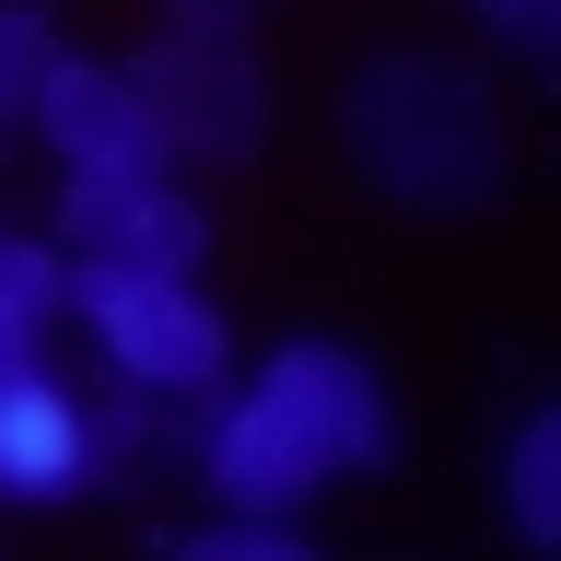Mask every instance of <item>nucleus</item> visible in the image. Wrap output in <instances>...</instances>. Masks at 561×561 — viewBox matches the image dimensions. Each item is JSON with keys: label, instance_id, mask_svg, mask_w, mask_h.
<instances>
[{"label": "nucleus", "instance_id": "f257e3e1", "mask_svg": "<svg viewBox=\"0 0 561 561\" xmlns=\"http://www.w3.org/2000/svg\"><path fill=\"white\" fill-rule=\"evenodd\" d=\"M175 445L222 515H305L316 491L398 468V398L351 340H280L245 386L187 398Z\"/></svg>", "mask_w": 561, "mask_h": 561}, {"label": "nucleus", "instance_id": "f03ea898", "mask_svg": "<svg viewBox=\"0 0 561 561\" xmlns=\"http://www.w3.org/2000/svg\"><path fill=\"white\" fill-rule=\"evenodd\" d=\"M340 140H351V164L375 175V199H398V210L456 222V210L503 199V105L456 59H433V47H386V59L351 70Z\"/></svg>", "mask_w": 561, "mask_h": 561}, {"label": "nucleus", "instance_id": "7ed1b4c3", "mask_svg": "<svg viewBox=\"0 0 561 561\" xmlns=\"http://www.w3.org/2000/svg\"><path fill=\"white\" fill-rule=\"evenodd\" d=\"M70 316L94 328L105 375L140 386V398H210V386L234 375V328L222 305L199 293V270H117V257H70Z\"/></svg>", "mask_w": 561, "mask_h": 561}, {"label": "nucleus", "instance_id": "20e7f679", "mask_svg": "<svg viewBox=\"0 0 561 561\" xmlns=\"http://www.w3.org/2000/svg\"><path fill=\"white\" fill-rule=\"evenodd\" d=\"M152 105V129H164L175 164H245L257 140H270V70L245 35H152L140 59H117Z\"/></svg>", "mask_w": 561, "mask_h": 561}, {"label": "nucleus", "instance_id": "39448f33", "mask_svg": "<svg viewBox=\"0 0 561 561\" xmlns=\"http://www.w3.org/2000/svg\"><path fill=\"white\" fill-rule=\"evenodd\" d=\"M24 117L47 129V152H59L70 175H175V152H164V129H152L140 82L105 70V59H47Z\"/></svg>", "mask_w": 561, "mask_h": 561}, {"label": "nucleus", "instance_id": "423d86ee", "mask_svg": "<svg viewBox=\"0 0 561 561\" xmlns=\"http://www.w3.org/2000/svg\"><path fill=\"white\" fill-rule=\"evenodd\" d=\"M94 468V398L47 363H0V503H82Z\"/></svg>", "mask_w": 561, "mask_h": 561}, {"label": "nucleus", "instance_id": "0eeeda50", "mask_svg": "<svg viewBox=\"0 0 561 561\" xmlns=\"http://www.w3.org/2000/svg\"><path fill=\"white\" fill-rule=\"evenodd\" d=\"M59 245L70 257H117V270H199L210 222L175 175H70L59 187Z\"/></svg>", "mask_w": 561, "mask_h": 561}, {"label": "nucleus", "instance_id": "6e6552de", "mask_svg": "<svg viewBox=\"0 0 561 561\" xmlns=\"http://www.w3.org/2000/svg\"><path fill=\"white\" fill-rule=\"evenodd\" d=\"M59 316H70V257L0 222V363H47Z\"/></svg>", "mask_w": 561, "mask_h": 561}, {"label": "nucleus", "instance_id": "1a4fd4ad", "mask_svg": "<svg viewBox=\"0 0 561 561\" xmlns=\"http://www.w3.org/2000/svg\"><path fill=\"white\" fill-rule=\"evenodd\" d=\"M503 515H515L526 550L561 538V410H526L515 445H503Z\"/></svg>", "mask_w": 561, "mask_h": 561}, {"label": "nucleus", "instance_id": "9d476101", "mask_svg": "<svg viewBox=\"0 0 561 561\" xmlns=\"http://www.w3.org/2000/svg\"><path fill=\"white\" fill-rule=\"evenodd\" d=\"M59 59V35H47V12L35 0H0V140L24 129V105H35V70Z\"/></svg>", "mask_w": 561, "mask_h": 561}, {"label": "nucleus", "instance_id": "9b49d317", "mask_svg": "<svg viewBox=\"0 0 561 561\" xmlns=\"http://www.w3.org/2000/svg\"><path fill=\"white\" fill-rule=\"evenodd\" d=\"M187 561H305L293 515H222V526H187Z\"/></svg>", "mask_w": 561, "mask_h": 561}, {"label": "nucleus", "instance_id": "f8f14e48", "mask_svg": "<svg viewBox=\"0 0 561 561\" xmlns=\"http://www.w3.org/2000/svg\"><path fill=\"white\" fill-rule=\"evenodd\" d=\"M480 24L515 47V59H561V0H480Z\"/></svg>", "mask_w": 561, "mask_h": 561}, {"label": "nucleus", "instance_id": "ddd939ff", "mask_svg": "<svg viewBox=\"0 0 561 561\" xmlns=\"http://www.w3.org/2000/svg\"><path fill=\"white\" fill-rule=\"evenodd\" d=\"M257 0H175V35H245Z\"/></svg>", "mask_w": 561, "mask_h": 561}]
</instances>
